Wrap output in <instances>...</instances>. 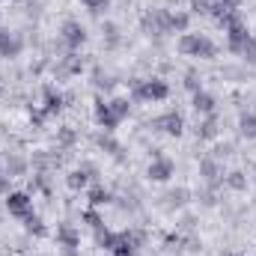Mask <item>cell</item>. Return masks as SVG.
I'll list each match as a JSON object with an SVG mask.
<instances>
[{
	"mask_svg": "<svg viewBox=\"0 0 256 256\" xmlns=\"http://www.w3.org/2000/svg\"><path fill=\"white\" fill-rule=\"evenodd\" d=\"M179 54L212 60V57H214V45H212L206 36H200V33H182V39H179Z\"/></svg>",
	"mask_w": 256,
	"mask_h": 256,
	"instance_id": "obj_1",
	"label": "cell"
},
{
	"mask_svg": "<svg viewBox=\"0 0 256 256\" xmlns=\"http://www.w3.org/2000/svg\"><path fill=\"white\" fill-rule=\"evenodd\" d=\"M134 96L137 98H146V102H161V98L170 96V86L164 80H143V84L134 86Z\"/></svg>",
	"mask_w": 256,
	"mask_h": 256,
	"instance_id": "obj_2",
	"label": "cell"
},
{
	"mask_svg": "<svg viewBox=\"0 0 256 256\" xmlns=\"http://www.w3.org/2000/svg\"><path fill=\"white\" fill-rule=\"evenodd\" d=\"M6 208H9V214H15V218H27L30 208H33V200L21 191H12V194H6Z\"/></svg>",
	"mask_w": 256,
	"mask_h": 256,
	"instance_id": "obj_3",
	"label": "cell"
},
{
	"mask_svg": "<svg viewBox=\"0 0 256 256\" xmlns=\"http://www.w3.org/2000/svg\"><path fill=\"white\" fill-rule=\"evenodd\" d=\"M170 176H173V161L158 155V158L149 164V179H152V182H167Z\"/></svg>",
	"mask_w": 256,
	"mask_h": 256,
	"instance_id": "obj_4",
	"label": "cell"
},
{
	"mask_svg": "<svg viewBox=\"0 0 256 256\" xmlns=\"http://www.w3.org/2000/svg\"><path fill=\"white\" fill-rule=\"evenodd\" d=\"M226 30H230V51H236V54H238V51H242V45H244V42L250 39V33H248V27H244L242 21L230 24Z\"/></svg>",
	"mask_w": 256,
	"mask_h": 256,
	"instance_id": "obj_5",
	"label": "cell"
},
{
	"mask_svg": "<svg viewBox=\"0 0 256 256\" xmlns=\"http://www.w3.org/2000/svg\"><path fill=\"white\" fill-rule=\"evenodd\" d=\"M63 39L68 42V48H78V45H84L86 33H84V27H80L78 21H66L63 24Z\"/></svg>",
	"mask_w": 256,
	"mask_h": 256,
	"instance_id": "obj_6",
	"label": "cell"
},
{
	"mask_svg": "<svg viewBox=\"0 0 256 256\" xmlns=\"http://www.w3.org/2000/svg\"><path fill=\"white\" fill-rule=\"evenodd\" d=\"M18 51H21V42H18L12 33L0 30V57H15Z\"/></svg>",
	"mask_w": 256,
	"mask_h": 256,
	"instance_id": "obj_7",
	"label": "cell"
},
{
	"mask_svg": "<svg viewBox=\"0 0 256 256\" xmlns=\"http://www.w3.org/2000/svg\"><path fill=\"white\" fill-rule=\"evenodd\" d=\"M96 116H98V122L108 128V131H114V128L120 126V120H116V116L110 114V108H108L104 102H98V108H96Z\"/></svg>",
	"mask_w": 256,
	"mask_h": 256,
	"instance_id": "obj_8",
	"label": "cell"
},
{
	"mask_svg": "<svg viewBox=\"0 0 256 256\" xmlns=\"http://www.w3.org/2000/svg\"><path fill=\"white\" fill-rule=\"evenodd\" d=\"M194 108H196L200 114H208V116H212V114H214V98L200 90V92H194Z\"/></svg>",
	"mask_w": 256,
	"mask_h": 256,
	"instance_id": "obj_9",
	"label": "cell"
},
{
	"mask_svg": "<svg viewBox=\"0 0 256 256\" xmlns=\"http://www.w3.org/2000/svg\"><path fill=\"white\" fill-rule=\"evenodd\" d=\"M158 126L164 128L167 134H173V137H179V134H182V116H179V114H167L164 120H158Z\"/></svg>",
	"mask_w": 256,
	"mask_h": 256,
	"instance_id": "obj_10",
	"label": "cell"
},
{
	"mask_svg": "<svg viewBox=\"0 0 256 256\" xmlns=\"http://www.w3.org/2000/svg\"><path fill=\"white\" fill-rule=\"evenodd\" d=\"M57 238H60L63 248H78V232H74L72 226H60V230H57Z\"/></svg>",
	"mask_w": 256,
	"mask_h": 256,
	"instance_id": "obj_11",
	"label": "cell"
},
{
	"mask_svg": "<svg viewBox=\"0 0 256 256\" xmlns=\"http://www.w3.org/2000/svg\"><path fill=\"white\" fill-rule=\"evenodd\" d=\"M60 108H63V98L54 90H45V114H57Z\"/></svg>",
	"mask_w": 256,
	"mask_h": 256,
	"instance_id": "obj_12",
	"label": "cell"
},
{
	"mask_svg": "<svg viewBox=\"0 0 256 256\" xmlns=\"http://www.w3.org/2000/svg\"><path fill=\"white\" fill-rule=\"evenodd\" d=\"M24 226H27V232H36V236H45L48 232L45 224H42V218H36V214H27L24 218Z\"/></svg>",
	"mask_w": 256,
	"mask_h": 256,
	"instance_id": "obj_13",
	"label": "cell"
},
{
	"mask_svg": "<svg viewBox=\"0 0 256 256\" xmlns=\"http://www.w3.org/2000/svg\"><path fill=\"white\" fill-rule=\"evenodd\" d=\"M96 232H98V244H102L104 250H114L116 242L122 238V236H114V232H108V230H96Z\"/></svg>",
	"mask_w": 256,
	"mask_h": 256,
	"instance_id": "obj_14",
	"label": "cell"
},
{
	"mask_svg": "<svg viewBox=\"0 0 256 256\" xmlns=\"http://www.w3.org/2000/svg\"><path fill=\"white\" fill-rule=\"evenodd\" d=\"M108 108H110V114H114L116 120H126V116H128V108H131V104H128V98H114Z\"/></svg>",
	"mask_w": 256,
	"mask_h": 256,
	"instance_id": "obj_15",
	"label": "cell"
},
{
	"mask_svg": "<svg viewBox=\"0 0 256 256\" xmlns=\"http://www.w3.org/2000/svg\"><path fill=\"white\" fill-rule=\"evenodd\" d=\"M104 202H110V194L104 191V188H92V191H90V206H92V208H98V206H104Z\"/></svg>",
	"mask_w": 256,
	"mask_h": 256,
	"instance_id": "obj_16",
	"label": "cell"
},
{
	"mask_svg": "<svg viewBox=\"0 0 256 256\" xmlns=\"http://www.w3.org/2000/svg\"><path fill=\"white\" fill-rule=\"evenodd\" d=\"M238 54H242V57H244L250 66H256V39H254V36L242 45V51H238Z\"/></svg>",
	"mask_w": 256,
	"mask_h": 256,
	"instance_id": "obj_17",
	"label": "cell"
},
{
	"mask_svg": "<svg viewBox=\"0 0 256 256\" xmlns=\"http://www.w3.org/2000/svg\"><path fill=\"white\" fill-rule=\"evenodd\" d=\"M86 185V170H74V173H68V188L72 191H80Z\"/></svg>",
	"mask_w": 256,
	"mask_h": 256,
	"instance_id": "obj_18",
	"label": "cell"
},
{
	"mask_svg": "<svg viewBox=\"0 0 256 256\" xmlns=\"http://www.w3.org/2000/svg\"><path fill=\"white\" fill-rule=\"evenodd\" d=\"M110 254H114V256H134V248H131V242H128L126 232H122V238L116 242V248H114Z\"/></svg>",
	"mask_w": 256,
	"mask_h": 256,
	"instance_id": "obj_19",
	"label": "cell"
},
{
	"mask_svg": "<svg viewBox=\"0 0 256 256\" xmlns=\"http://www.w3.org/2000/svg\"><path fill=\"white\" fill-rule=\"evenodd\" d=\"M188 21H191V18H188L185 12H179V15H170V30H179V33H185V30H188Z\"/></svg>",
	"mask_w": 256,
	"mask_h": 256,
	"instance_id": "obj_20",
	"label": "cell"
},
{
	"mask_svg": "<svg viewBox=\"0 0 256 256\" xmlns=\"http://www.w3.org/2000/svg\"><path fill=\"white\" fill-rule=\"evenodd\" d=\"M226 185H230L232 191H244V188H248V179H244V173H230V176H226Z\"/></svg>",
	"mask_w": 256,
	"mask_h": 256,
	"instance_id": "obj_21",
	"label": "cell"
},
{
	"mask_svg": "<svg viewBox=\"0 0 256 256\" xmlns=\"http://www.w3.org/2000/svg\"><path fill=\"white\" fill-rule=\"evenodd\" d=\"M242 134H244V137H256V116L254 114L242 116Z\"/></svg>",
	"mask_w": 256,
	"mask_h": 256,
	"instance_id": "obj_22",
	"label": "cell"
},
{
	"mask_svg": "<svg viewBox=\"0 0 256 256\" xmlns=\"http://www.w3.org/2000/svg\"><path fill=\"white\" fill-rule=\"evenodd\" d=\"M196 134H200V137H214V134H218V126H214V116H208V120H206L202 126L196 128Z\"/></svg>",
	"mask_w": 256,
	"mask_h": 256,
	"instance_id": "obj_23",
	"label": "cell"
},
{
	"mask_svg": "<svg viewBox=\"0 0 256 256\" xmlns=\"http://www.w3.org/2000/svg\"><path fill=\"white\" fill-rule=\"evenodd\" d=\"M84 220H86V224H90L92 230H102V226H104V220L98 218V212H96V208H90V212H84Z\"/></svg>",
	"mask_w": 256,
	"mask_h": 256,
	"instance_id": "obj_24",
	"label": "cell"
},
{
	"mask_svg": "<svg viewBox=\"0 0 256 256\" xmlns=\"http://www.w3.org/2000/svg\"><path fill=\"white\" fill-rule=\"evenodd\" d=\"M200 170H202V176H206V179H214V176H218V167H214V161H208V158L200 164Z\"/></svg>",
	"mask_w": 256,
	"mask_h": 256,
	"instance_id": "obj_25",
	"label": "cell"
},
{
	"mask_svg": "<svg viewBox=\"0 0 256 256\" xmlns=\"http://www.w3.org/2000/svg\"><path fill=\"white\" fill-rule=\"evenodd\" d=\"M185 86H188L191 92H200V80H196V74H188V78H185Z\"/></svg>",
	"mask_w": 256,
	"mask_h": 256,
	"instance_id": "obj_26",
	"label": "cell"
},
{
	"mask_svg": "<svg viewBox=\"0 0 256 256\" xmlns=\"http://www.w3.org/2000/svg\"><path fill=\"white\" fill-rule=\"evenodd\" d=\"M84 3H86V6H90L92 12H102V9L108 6V0H84Z\"/></svg>",
	"mask_w": 256,
	"mask_h": 256,
	"instance_id": "obj_27",
	"label": "cell"
},
{
	"mask_svg": "<svg viewBox=\"0 0 256 256\" xmlns=\"http://www.w3.org/2000/svg\"><path fill=\"white\" fill-rule=\"evenodd\" d=\"M194 9H200V12H212V0H194Z\"/></svg>",
	"mask_w": 256,
	"mask_h": 256,
	"instance_id": "obj_28",
	"label": "cell"
},
{
	"mask_svg": "<svg viewBox=\"0 0 256 256\" xmlns=\"http://www.w3.org/2000/svg\"><path fill=\"white\" fill-rule=\"evenodd\" d=\"M218 3H220V6H224V9H236V6H238V3H242V0H218Z\"/></svg>",
	"mask_w": 256,
	"mask_h": 256,
	"instance_id": "obj_29",
	"label": "cell"
},
{
	"mask_svg": "<svg viewBox=\"0 0 256 256\" xmlns=\"http://www.w3.org/2000/svg\"><path fill=\"white\" fill-rule=\"evenodd\" d=\"M226 256H238V254H226Z\"/></svg>",
	"mask_w": 256,
	"mask_h": 256,
	"instance_id": "obj_30",
	"label": "cell"
}]
</instances>
